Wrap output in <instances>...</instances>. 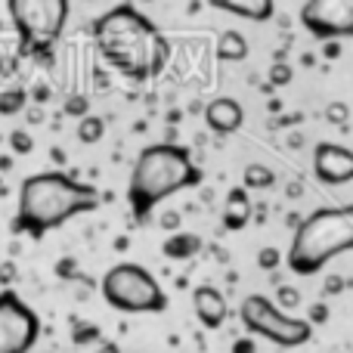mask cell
Listing matches in <instances>:
<instances>
[{"label":"cell","instance_id":"obj_1","mask_svg":"<svg viewBox=\"0 0 353 353\" xmlns=\"http://www.w3.org/2000/svg\"><path fill=\"white\" fill-rule=\"evenodd\" d=\"M93 41L99 56L130 81L155 78L171 59V41L134 3L112 6L109 12H103L93 22Z\"/></svg>","mask_w":353,"mask_h":353},{"label":"cell","instance_id":"obj_2","mask_svg":"<svg viewBox=\"0 0 353 353\" xmlns=\"http://www.w3.org/2000/svg\"><path fill=\"white\" fill-rule=\"evenodd\" d=\"M99 208V192L65 171L31 174L19 186V208L12 217V232L43 239L47 232L65 226L68 220Z\"/></svg>","mask_w":353,"mask_h":353},{"label":"cell","instance_id":"obj_3","mask_svg":"<svg viewBox=\"0 0 353 353\" xmlns=\"http://www.w3.org/2000/svg\"><path fill=\"white\" fill-rule=\"evenodd\" d=\"M201 183V168L180 143H152L137 155L128 180V205L137 223H146L165 199Z\"/></svg>","mask_w":353,"mask_h":353},{"label":"cell","instance_id":"obj_4","mask_svg":"<svg viewBox=\"0 0 353 353\" xmlns=\"http://www.w3.org/2000/svg\"><path fill=\"white\" fill-rule=\"evenodd\" d=\"M347 251H353V205L319 208L298 223L285 263L292 273L313 276Z\"/></svg>","mask_w":353,"mask_h":353},{"label":"cell","instance_id":"obj_5","mask_svg":"<svg viewBox=\"0 0 353 353\" xmlns=\"http://www.w3.org/2000/svg\"><path fill=\"white\" fill-rule=\"evenodd\" d=\"M103 298L121 313H165L168 294L143 263H115L103 276Z\"/></svg>","mask_w":353,"mask_h":353},{"label":"cell","instance_id":"obj_6","mask_svg":"<svg viewBox=\"0 0 353 353\" xmlns=\"http://www.w3.org/2000/svg\"><path fill=\"white\" fill-rule=\"evenodd\" d=\"M6 12L12 19V28L19 34L22 53H37L53 47L59 41L62 28L68 22V0H10Z\"/></svg>","mask_w":353,"mask_h":353},{"label":"cell","instance_id":"obj_7","mask_svg":"<svg viewBox=\"0 0 353 353\" xmlns=\"http://www.w3.org/2000/svg\"><path fill=\"white\" fill-rule=\"evenodd\" d=\"M239 316H242V325L251 332V335H261L267 341L279 344V347H301L313 338V325L310 319H298L288 316L282 307H276L267 294H248L239 307Z\"/></svg>","mask_w":353,"mask_h":353},{"label":"cell","instance_id":"obj_8","mask_svg":"<svg viewBox=\"0 0 353 353\" xmlns=\"http://www.w3.org/2000/svg\"><path fill=\"white\" fill-rule=\"evenodd\" d=\"M41 338V319L12 288L0 292V353H28Z\"/></svg>","mask_w":353,"mask_h":353},{"label":"cell","instance_id":"obj_9","mask_svg":"<svg viewBox=\"0 0 353 353\" xmlns=\"http://www.w3.org/2000/svg\"><path fill=\"white\" fill-rule=\"evenodd\" d=\"M301 25L325 43L353 37V0H307L301 6Z\"/></svg>","mask_w":353,"mask_h":353},{"label":"cell","instance_id":"obj_10","mask_svg":"<svg viewBox=\"0 0 353 353\" xmlns=\"http://www.w3.org/2000/svg\"><path fill=\"white\" fill-rule=\"evenodd\" d=\"M313 174L325 186H344L353 180V149L341 143H319L313 149Z\"/></svg>","mask_w":353,"mask_h":353},{"label":"cell","instance_id":"obj_11","mask_svg":"<svg viewBox=\"0 0 353 353\" xmlns=\"http://www.w3.org/2000/svg\"><path fill=\"white\" fill-rule=\"evenodd\" d=\"M192 310L208 332H217L220 325L226 323V316H230L226 298L214 285H195L192 288Z\"/></svg>","mask_w":353,"mask_h":353},{"label":"cell","instance_id":"obj_12","mask_svg":"<svg viewBox=\"0 0 353 353\" xmlns=\"http://www.w3.org/2000/svg\"><path fill=\"white\" fill-rule=\"evenodd\" d=\"M205 124L214 134H236L245 124V109L239 105V99L232 97H217L205 105Z\"/></svg>","mask_w":353,"mask_h":353},{"label":"cell","instance_id":"obj_13","mask_svg":"<svg viewBox=\"0 0 353 353\" xmlns=\"http://www.w3.org/2000/svg\"><path fill=\"white\" fill-rule=\"evenodd\" d=\"M211 6L220 12H230V16L248 19V22H267L276 12L273 0H211Z\"/></svg>","mask_w":353,"mask_h":353},{"label":"cell","instance_id":"obj_14","mask_svg":"<svg viewBox=\"0 0 353 353\" xmlns=\"http://www.w3.org/2000/svg\"><path fill=\"white\" fill-rule=\"evenodd\" d=\"M248 220H251L248 189H245V186L230 189L226 205H223V226H226V230H242V226H248Z\"/></svg>","mask_w":353,"mask_h":353},{"label":"cell","instance_id":"obj_15","mask_svg":"<svg viewBox=\"0 0 353 353\" xmlns=\"http://www.w3.org/2000/svg\"><path fill=\"white\" fill-rule=\"evenodd\" d=\"M161 251H165L168 261H189V257H195L201 251V236H195V232H174V236L165 239Z\"/></svg>","mask_w":353,"mask_h":353},{"label":"cell","instance_id":"obj_16","mask_svg":"<svg viewBox=\"0 0 353 353\" xmlns=\"http://www.w3.org/2000/svg\"><path fill=\"white\" fill-rule=\"evenodd\" d=\"M248 56V41H245L242 31H223L217 41V59L223 62H242Z\"/></svg>","mask_w":353,"mask_h":353},{"label":"cell","instance_id":"obj_17","mask_svg":"<svg viewBox=\"0 0 353 353\" xmlns=\"http://www.w3.org/2000/svg\"><path fill=\"white\" fill-rule=\"evenodd\" d=\"M242 183L245 189H270L276 183V174L267 165H248L242 174Z\"/></svg>","mask_w":353,"mask_h":353},{"label":"cell","instance_id":"obj_18","mask_svg":"<svg viewBox=\"0 0 353 353\" xmlns=\"http://www.w3.org/2000/svg\"><path fill=\"white\" fill-rule=\"evenodd\" d=\"M25 103H28V93L22 90V87H16V90H6L0 93V115H19V112L25 109Z\"/></svg>","mask_w":353,"mask_h":353},{"label":"cell","instance_id":"obj_19","mask_svg":"<svg viewBox=\"0 0 353 353\" xmlns=\"http://www.w3.org/2000/svg\"><path fill=\"white\" fill-rule=\"evenodd\" d=\"M103 134H105V121L103 118H97V115H87L84 121L78 124V140L81 143H99L103 140Z\"/></svg>","mask_w":353,"mask_h":353},{"label":"cell","instance_id":"obj_20","mask_svg":"<svg viewBox=\"0 0 353 353\" xmlns=\"http://www.w3.org/2000/svg\"><path fill=\"white\" fill-rule=\"evenodd\" d=\"M325 121L335 124V128H344V124L350 121V105L341 103V99H335V103L325 105Z\"/></svg>","mask_w":353,"mask_h":353},{"label":"cell","instance_id":"obj_21","mask_svg":"<svg viewBox=\"0 0 353 353\" xmlns=\"http://www.w3.org/2000/svg\"><path fill=\"white\" fill-rule=\"evenodd\" d=\"M10 146L16 155H28L31 149H34V140H31L28 130H12L10 134Z\"/></svg>","mask_w":353,"mask_h":353},{"label":"cell","instance_id":"obj_22","mask_svg":"<svg viewBox=\"0 0 353 353\" xmlns=\"http://www.w3.org/2000/svg\"><path fill=\"white\" fill-rule=\"evenodd\" d=\"M292 78H294V72H292V65H285V62H276V65L270 68V84L273 87L292 84Z\"/></svg>","mask_w":353,"mask_h":353},{"label":"cell","instance_id":"obj_23","mask_svg":"<svg viewBox=\"0 0 353 353\" xmlns=\"http://www.w3.org/2000/svg\"><path fill=\"white\" fill-rule=\"evenodd\" d=\"M87 109H90L87 97H72V99H65V115L81 118V121H84V118H87Z\"/></svg>","mask_w":353,"mask_h":353},{"label":"cell","instance_id":"obj_24","mask_svg":"<svg viewBox=\"0 0 353 353\" xmlns=\"http://www.w3.org/2000/svg\"><path fill=\"white\" fill-rule=\"evenodd\" d=\"M279 261H282L279 248H261V254H257V267L261 270H276Z\"/></svg>","mask_w":353,"mask_h":353},{"label":"cell","instance_id":"obj_25","mask_svg":"<svg viewBox=\"0 0 353 353\" xmlns=\"http://www.w3.org/2000/svg\"><path fill=\"white\" fill-rule=\"evenodd\" d=\"M279 304H282V307H298V304H301V292H298V288L282 285V288H279Z\"/></svg>","mask_w":353,"mask_h":353},{"label":"cell","instance_id":"obj_26","mask_svg":"<svg viewBox=\"0 0 353 353\" xmlns=\"http://www.w3.org/2000/svg\"><path fill=\"white\" fill-rule=\"evenodd\" d=\"M338 292H344V279H341L338 273H329V279H325L323 294H325V298H332V294H338Z\"/></svg>","mask_w":353,"mask_h":353},{"label":"cell","instance_id":"obj_27","mask_svg":"<svg viewBox=\"0 0 353 353\" xmlns=\"http://www.w3.org/2000/svg\"><path fill=\"white\" fill-rule=\"evenodd\" d=\"M12 279H16V263H12V261L0 263V285L10 288V285H12Z\"/></svg>","mask_w":353,"mask_h":353},{"label":"cell","instance_id":"obj_28","mask_svg":"<svg viewBox=\"0 0 353 353\" xmlns=\"http://www.w3.org/2000/svg\"><path fill=\"white\" fill-rule=\"evenodd\" d=\"M313 323H316V325L329 323V307H325V304H313L310 307V325Z\"/></svg>","mask_w":353,"mask_h":353},{"label":"cell","instance_id":"obj_29","mask_svg":"<svg viewBox=\"0 0 353 353\" xmlns=\"http://www.w3.org/2000/svg\"><path fill=\"white\" fill-rule=\"evenodd\" d=\"M87 338H99V329H97V325H90V329H78V332H74V344H84Z\"/></svg>","mask_w":353,"mask_h":353},{"label":"cell","instance_id":"obj_30","mask_svg":"<svg viewBox=\"0 0 353 353\" xmlns=\"http://www.w3.org/2000/svg\"><path fill=\"white\" fill-rule=\"evenodd\" d=\"M232 353H254V341H251V338H239V341L232 344Z\"/></svg>","mask_w":353,"mask_h":353},{"label":"cell","instance_id":"obj_31","mask_svg":"<svg viewBox=\"0 0 353 353\" xmlns=\"http://www.w3.org/2000/svg\"><path fill=\"white\" fill-rule=\"evenodd\" d=\"M161 226H165V230H176V226H180V214L168 211L165 217H161Z\"/></svg>","mask_w":353,"mask_h":353},{"label":"cell","instance_id":"obj_32","mask_svg":"<svg viewBox=\"0 0 353 353\" xmlns=\"http://www.w3.org/2000/svg\"><path fill=\"white\" fill-rule=\"evenodd\" d=\"M97 353H121V347H118V344H112V341H103L97 347Z\"/></svg>","mask_w":353,"mask_h":353},{"label":"cell","instance_id":"obj_33","mask_svg":"<svg viewBox=\"0 0 353 353\" xmlns=\"http://www.w3.org/2000/svg\"><path fill=\"white\" fill-rule=\"evenodd\" d=\"M338 53H341V47H338V41H329V43H325V56H329V59H335Z\"/></svg>","mask_w":353,"mask_h":353}]
</instances>
